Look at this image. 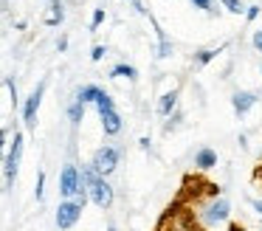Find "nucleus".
Wrapping results in <instances>:
<instances>
[{
  "label": "nucleus",
  "mask_w": 262,
  "mask_h": 231,
  "mask_svg": "<svg viewBox=\"0 0 262 231\" xmlns=\"http://www.w3.org/2000/svg\"><path fill=\"white\" fill-rule=\"evenodd\" d=\"M59 192H62L65 200H74L82 192V172L74 163H68V166L62 169V175H59Z\"/></svg>",
  "instance_id": "1"
},
{
  "label": "nucleus",
  "mask_w": 262,
  "mask_h": 231,
  "mask_svg": "<svg viewBox=\"0 0 262 231\" xmlns=\"http://www.w3.org/2000/svg\"><path fill=\"white\" fill-rule=\"evenodd\" d=\"M23 133H14V144L9 146L6 152V163H3V169H6V189H12L14 186V175H17V166H20V155H23Z\"/></svg>",
  "instance_id": "2"
},
{
  "label": "nucleus",
  "mask_w": 262,
  "mask_h": 231,
  "mask_svg": "<svg viewBox=\"0 0 262 231\" xmlns=\"http://www.w3.org/2000/svg\"><path fill=\"white\" fill-rule=\"evenodd\" d=\"M82 206H85V203H79L76 197H74V200H62V203H59V208H57V228L59 231H68L71 225L79 220Z\"/></svg>",
  "instance_id": "3"
},
{
  "label": "nucleus",
  "mask_w": 262,
  "mask_h": 231,
  "mask_svg": "<svg viewBox=\"0 0 262 231\" xmlns=\"http://www.w3.org/2000/svg\"><path fill=\"white\" fill-rule=\"evenodd\" d=\"M116 163H119V150H116V146H102V150L93 155V166H96V172L102 175V178L113 172Z\"/></svg>",
  "instance_id": "4"
},
{
  "label": "nucleus",
  "mask_w": 262,
  "mask_h": 231,
  "mask_svg": "<svg viewBox=\"0 0 262 231\" xmlns=\"http://www.w3.org/2000/svg\"><path fill=\"white\" fill-rule=\"evenodd\" d=\"M91 200L96 203L99 208H107L110 203H113V189H110V183L104 178H99L96 183L91 186Z\"/></svg>",
  "instance_id": "5"
},
{
  "label": "nucleus",
  "mask_w": 262,
  "mask_h": 231,
  "mask_svg": "<svg viewBox=\"0 0 262 231\" xmlns=\"http://www.w3.org/2000/svg\"><path fill=\"white\" fill-rule=\"evenodd\" d=\"M42 90H46V85H40V88L29 96V101H26V107H23L26 127H34V124H37V110H40V101H42Z\"/></svg>",
  "instance_id": "6"
},
{
  "label": "nucleus",
  "mask_w": 262,
  "mask_h": 231,
  "mask_svg": "<svg viewBox=\"0 0 262 231\" xmlns=\"http://www.w3.org/2000/svg\"><path fill=\"white\" fill-rule=\"evenodd\" d=\"M228 200H214V203H209V208H206V223L209 225H214V223H223V220L228 217Z\"/></svg>",
  "instance_id": "7"
},
{
  "label": "nucleus",
  "mask_w": 262,
  "mask_h": 231,
  "mask_svg": "<svg viewBox=\"0 0 262 231\" xmlns=\"http://www.w3.org/2000/svg\"><path fill=\"white\" fill-rule=\"evenodd\" d=\"M99 116H102V127H104V133H107V135H116L121 130V116L116 113V107H113V110L99 113Z\"/></svg>",
  "instance_id": "8"
},
{
  "label": "nucleus",
  "mask_w": 262,
  "mask_h": 231,
  "mask_svg": "<svg viewBox=\"0 0 262 231\" xmlns=\"http://www.w3.org/2000/svg\"><path fill=\"white\" fill-rule=\"evenodd\" d=\"M254 101H256V96L254 93H234L231 96V104H234V110L243 116V113H248L251 107H254Z\"/></svg>",
  "instance_id": "9"
},
{
  "label": "nucleus",
  "mask_w": 262,
  "mask_h": 231,
  "mask_svg": "<svg viewBox=\"0 0 262 231\" xmlns=\"http://www.w3.org/2000/svg\"><path fill=\"white\" fill-rule=\"evenodd\" d=\"M194 163H198L200 169H211L217 163V152L214 150H209V146H203V150L194 155Z\"/></svg>",
  "instance_id": "10"
},
{
  "label": "nucleus",
  "mask_w": 262,
  "mask_h": 231,
  "mask_svg": "<svg viewBox=\"0 0 262 231\" xmlns=\"http://www.w3.org/2000/svg\"><path fill=\"white\" fill-rule=\"evenodd\" d=\"M175 104H178V90H169V93L161 96V101H158V113H161V116H169V113L175 110Z\"/></svg>",
  "instance_id": "11"
},
{
  "label": "nucleus",
  "mask_w": 262,
  "mask_h": 231,
  "mask_svg": "<svg viewBox=\"0 0 262 231\" xmlns=\"http://www.w3.org/2000/svg\"><path fill=\"white\" fill-rule=\"evenodd\" d=\"M104 90L96 88V85H85V88L76 93V101H82V104H88V101H99V96H102Z\"/></svg>",
  "instance_id": "12"
},
{
  "label": "nucleus",
  "mask_w": 262,
  "mask_h": 231,
  "mask_svg": "<svg viewBox=\"0 0 262 231\" xmlns=\"http://www.w3.org/2000/svg\"><path fill=\"white\" fill-rule=\"evenodd\" d=\"M48 14H46V26H59L62 23V3L59 0H48Z\"/></svg>",
  "instance_id": "13"
},
{
  "label": "nucleus",
  "mask_w": 262,
  "mask_h": 231,
  "mask_svg": "<svg viewBox=\"0 0 262 231\" xmlns=\"http://www.w3.org/2000/svg\"><path fill=\"white\" fill-rule=\"evenodd\" d=\"M110 76H113V79H119V76H127V79H136L138 73H136V68H133V65H124V62H121V65H116L113 71H110Z\"/></svg>",
  "instance_id": "14"
},
{
  "label": "nucleus",
  "mask_w": 262,
  "mask_h": 231,
  "mask_svg": "<svg viewBox=\"0 0 262 231\" xmlns=\"http://www.w3.org/2000/svg\"><path fill=\"white\" fill-rule=\"evenodd\" d=\"M82 113H85V104H82V101H74V104H71V110H68V116H71V121H74V124H79V118H82Z\"/></svg>",
  "instance_id": "15"
},
{
  "label": "nucleus",
  "mask_w": 262,
  "mask_h": 231,
  "mask_svg": "<svg viewBox=\"0 0 262 231\" xmlns=\"http://www.w3.org/2000/svg\"><path fill=\"white\" fill-rule=\"evenodd\" d=\"M220 54V48H211V51H200L198 54V65H206V62H211L214 56Z\"/></svg>",
  "instance_id": "16"
},
{
  "label": "nucleus",
  "mask_w": 262,
  "mask_h": 231,
  "mask_svg": "<svg viewBox=\"0 0 262 231\" xmlns=\"http://www.w3.org/2000/svg\"><path fill=\"white\" fill-rule=\"evenodd\" d=\"M96 107H99V113H104V110H113V99H110L107 93H102V96H99V101H96Z\"/></svg>",
  "instance_id": "17"
},
{
  "label": "nucleus",
  "mask_w": 262,
  "mask_h": 231,
  "mask_svg": "<svg viewBox=\"0 0 262 231\" xmlns=\"http://www.w3.org/2000/svg\"><path fill=\"white\" fill-rule=\"evenodd\" d=\"M158 37H161V51H158V56H169V54H172V45H169V39L164 37V31H158Z\"/></svg>",
  "instance_id": "18"
},
{
  "label": "nucleus",
  "mask_w": 262,
  "mask_h": 231,
  "mask_svg": "<svg viewBox=\"0 0 262 231\" xmlns=\"http://www.w3.org/2000/svg\"><path fill=\"white\" fill-rule=\"evenodd\" d=\"M223 6H226L228 11H234V14H239V11L245 9V6H243V0H223Z\"/></svg>",
  "instance_id": "19"
},
{
  "label": "nucleus",
  "mask_w": 262,
  "mask_h": 231,
  "mask_svg": "<svg viewBox=\"0 0 262 231\" xmlns=\"http://www.w3.org/2000/svg\"><path fill=\"white\" fill-rule=\"evenodd\" d=\"M102 20H104V11L96 9V11H93V20H91V31H96V28L102 26Z\"/></svg>",
  "instance_id": "20"
},
{
  "label": "nucleus",
  "mask_w": 262,
  "mask_h": 231,
  "mask_svg": "<svg viewBox=\"0 0 262 231\" xmlns=\"http://www.w3.org/2000/svg\"><path fill=\"white\" fill-rule=\"evenodd\" d=\"M42 183H46V175H37V189H34V197H37V200H42Z\"/></svg>",
  "instance_id": "21"
},
{
  "label": "nucleus",
  "mask_w": 262,
  "mask_h": 231,
  "mask_svg": "<svg viewBox=\"0 0 262 231\" xmlns=\"http://www.w3.org/2000/svg\"><path fill=\"white\" fill-rule=\"evenodd\" d=\"M104 54H107V51H104V45H96V48L91 51V59H93V62H99Z\"/></svg>",
  "instance_id": "22"
},
{
  "label": "nucleus",
  "mask_w": 262,
  "mask_h": 231,
  "mask_svg": "<svg viewBox=\"0 0 262 231\" xmlns=\"http://www.w3.org/2000/svg\"><path fill=\"white\" fill-rule=\"evenodd\" d=\"M254 48H256V51H262V31H256V34H254Z\"/></svg>",
  "instance_id": "23"
},
{
  "label": "nucleus",
  "mask_w": 262,
  "mask_h": 231,
  "mask_svg": "<svg viewBox=\"0 0 262 231\" xmlns=\"http://www.w3.org/2000/svg\"><path fill=\"white\" fill-rule=\"evenodd\" d=\"M245 14H248V20H256V17H259V9H256V6H251V9L245 11Z\"/></svg>",
  "instance_id": "24"
},
{
  "label": "nucleus",
  "mask_w": 262,
  "mask_h": 231,
  "mask_svg": "<svg viewBox=\"0 0 262 231\" xmlns=\"http://www.w3.org/2000/svg\"><path fill=\"white\" fill-rule=\"evenodd\" d=\"M192 3L198 6V9H209V6H211V0H192Z\"/></svg>",
  "instance_id": "25"
},
{
  "label": "nucleus",
  "mask_w": 262,
  "mask_h": 231,
  "mask_svg": "<svg viewBox=\"0 0 262 231\" xmlns=\"http://www.w3.org/2000/svg\"><path fill=\"white\" fill-rule=\"evenodd\" d=\"M228 231H245V228L239 223H231V225H228Z\"/></svg>",
  "instance_id": "26"
},
{
  "label": "nucleus",
  "mask_w": 262,
  "mask_h": 231,
  "mask_svg": "<svg viewBox=\"0 0 262 231\" xmlns=\"http://www.w3.org/2000/svg\"><path fill=\"white\" fill-rule=\"evenodd\" d=\"M254 208H256V214L262 217V200H254Z\"/></svg>",
  "instance_id": "27"
},
{
  "label": "nucleus",
  "mask_w": 262,
  "mask_h": 231,
  "mask_svg": "<svg viewBox=\"0 0 262 231\" xmlns=\"http://www.w3.org/2000/svg\"><path fill=\"white\" fill-rule=\"evenodd\" d=\"M107 231H116V228H113V225H110V228H107Z\"/></svg>",
  "instance_id": "28"
},
{
  "label": "nucleus",
  "mask_w": 262,
  "mask_h": 231,
  "mask_svg": "<svg viewBox=\"0 0 262 231\" xmlns=\"http://www.w3.org/2000/svg\"><path fill=\"white\" fill-rule=\"evenodd\" d=\"M133 3H136V0H133Z\"/></svg>",
  "instance_id": "29"
}]
</instances>
